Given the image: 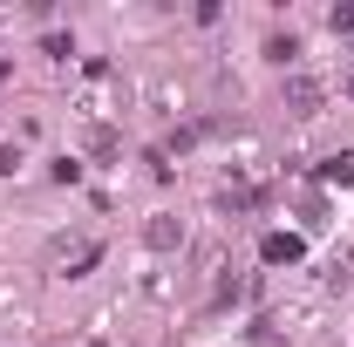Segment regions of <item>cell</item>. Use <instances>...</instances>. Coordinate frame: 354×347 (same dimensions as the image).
<instances>
[{
  "mask_svg": "<svg viewBox=\"0 0 354 347\" xmlns=\"http://www.w3.org/2000/svg\"><path fill=\"white\" fill-rule=\"evenodd\" d=\"M300 252H307V245H300L293 232H266V238H259V259H266V265H293Z\"/></svg>",
  "mask_w": 354,
  "mask_h": 347,
  "instance_id": "1",
  "label": "cell"
},
{
  "mask_svg": "<svg viewBox=\"0 0 354 347\" xmlns=\"http://www.w3.org/2000/svg\"><path fill=\"white\" fill-rule=\"evenodd\" d=\"M286 95H293V109H300V116H313V109H320V82H307V75H293V82H286Z\"/></svg>",
  "mask_w": 354,
  "mask_h": 347,
  "instance_id": "2",
  "label": "cell"
},
{
  "mask_svg": "<svg viewBox=\"0 0 354 347\" xmlns=\"http://www.w3.org/2000/svg\"><path fill=\"white\" fill-rule=\"evenodd\" d=\"M143 238H150L157 252H171V245H184V225H177V218H157V225H150Z\"/></svg>",
  "mask_w": 354,
  "mask_h": 347,
  "instance_id": "3",
  "label": "cell"
},
{
  "mask_svg": "<svg viewBox=\"0 0 354 347\" xmlns=\"http://www.w3.org/2000/svg\"><path fill=\"white\" fill-rule=\"evenodd\" d=\"M320 177H327V184H354V157H327Z\"/></svg>",
  "mask_w": 354,
  "mask_h": 347,
  "instance_id": "4",
  "label": "cell"
},
{
  "mask_svg": "<svg viewBox=\"0 0 354 347\" xmlns=\"http://www.w3.org/2000/svg\"><path fill=\"white\" fill-rule=\"evenodd\" d=\"M266 55H272V62H279V68H286V62H293V55H300V41H293V35H272V41H266Z\"/></svg>",
  "mask_w": 354,
  "mask_h": 347,
  "instance_id": "5",
  "label": "cell"
},
{
  "mask_svg": "<svg viewBox=\"0 0 354 347\" xmlns=\"http://www.w3.org/2000/svg\"><path fill=\"white\" fill-rule=\"evenodd\" d=\"M334 35H354V7H334Z\"/></svg>",
  "mask_w": 354,
  "mask_h": 347,
  "instance_id": "6",
  "label": "cell"
},
{
  "mask_svg": "<svg viewBox=\"0 0 354 347\" xmlns=\"http://www.w3.org/2000/svg\"><path fill=\"white\" fill-rule=\"evenodd\" d=\"M0 82H7V62H0Z\"/></svg>",
  "mask_w": 354,
  "mask_h": 347,
  "instance_id": "7",
  "label": "cell"
},
{
  "mask_svg": "<svg viewBox=\"0 0 354 347\" xmlns=\"http://www.w3.org/2000/svg\"><path fill=\"white\" fill-rule=\"evenodd\" d=\"M348 95H354V75H348Z\"/></svg>",
  "mask_w": 354,
  "mask_h": 347,
  "instance_id": "8",
  "label": "cell"
}]
</instances>
